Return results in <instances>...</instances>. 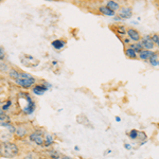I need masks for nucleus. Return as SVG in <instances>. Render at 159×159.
Returning a JSON list of instances; mask_svg holds the SVG:
<instances>
[{"label": "nucleus", "mask_w": 159, "mask_h": 159, "mask_svg": "<svg viewBox=\"0 0 159 159\" xmlns=\"http://www.w3.org/2000/svg\"><path fill=\"white\" fill-rule=\"evenodd\" d=\"M47 90H48V87H46L44 85H36L33 88V92L37 95H43Z\"/></svg>", "instance_id": "9"}, {"label": "nucleus", "mask_w": 159, "mask_h": 159, "mask_svg": "<svg viewBox=\"0 0 159 159\" xmlns=\"http://www.w3.org/2000/svg\"><path fill=\"white\" fill-rule=\"evenodd\" d=\"M126 33H127V35H128V37H129V39H132V40H134V41H138L140 40V34H139V32L136 30V29H133V28H130V29H128V30L126 31Z\"/></svg>", "instance_id": "7"}, {"label": "nucleus", "mask_w": 159, "mask_h": 159, "mask_svg": "<svg viewBox=\"0 0 159 159\" xmlns=\"http://www.w3.org/2000/svg\"><path fill=\"white\" fill-rule=\"evenodd\" d=\"M52 46L55 48V49L57 50H59V49H62V48L65 46V41L62 40V39H56V40H53L52 41Z\"/></svg>", "instance_id": "12"}, {"label": "nucleus", "mask_w": 159, "mask_h": 159, "mask_svg": "<svg viewBox=\"0 0 159 159\" xmlns=\"http://www.w3.org/2000/svg\"><path fill=\"white\" fill-rule=\"evenodd\" d=\"M137 137H138V132H137L136 129L130 130V133H129V138H130V139H136Z\"/></svg>", "instance_id": "19"}, {"label": "nucleus", "mask_w": 159, "mask_h": 159, "mask_svg": "<svg viewBox=\"0 0 159 159\" xmlns=\"http://www.w3.org/2000/svg\"><path fill=\"white\" fill-rule=\"evenodd\" d=\"M133 11L130 8H124L119 12V19H128L132 17Z\"/></svg>", "instance_id": "8"}, {"label": "nucleus", "mask_w": 159, "mask_h": 159, "mask_svg": "<svg viewBox=\"0 0 159 159\" xmlns=\"http://www.w3.org/2000/svg\"><path fill=\"white\" fill-rule=\"evenodd\" d=\"M141 44H142V46H143V49H144V50H149V51H151V49H153V48H154V46H155V44L153 43L151 36L143 37L142 40H141Z\"/></svg>", "instance_id": "6"}, {"label": "nucleus", "mask_w": 159, "mask_h": 159, "mask_svg": "<svg viewBox=\"0 0 159 159\" xmlns=\"http://www.w3.org/2000/svg\"><path fill=\"white\" fill-rule=\"evenodd\" d=\"M4 57H5V52H4V50H3V48L0 47V62H1L2 59H4Z\"/></svg>", "instance_id": "23"}, {"label": "nucleus", "mask_w": 159, "mask_h": 159, "mask_svg": "<svg viewBox=\"0 0 159 159\" xmlns=\"http://www.w3.org/2000/svg\"><path fill=\"white\" fill-rule=\"evenodd\" d=\"M125 54H126L127 57H129V58H137L136 52L134 51V49H130V48H127L125 50Z\"/></svg>", "instance_id": "15"}, {"label": "nucleus", "mask_w": 159, "mask_h": 159, "mask_svg": "<svg viewBox=\"0 0 159 159\" xmlns=\"http://www.w3.org/2000/svg\"><path fill=\"white\" fill-rule=\"evenodd\" d=\"M16 133H17V135L19 137H23L25 135V133H27V130H25V128H22V127H20V128L16 129Z\"/></svg>", "instance_id": "17"}, {"label": "nucleus", "mask_w": 159, "mask_h": 159, "mask_svg": "<svg viewBox=\"0 0 159 159\" xmlns=\"http://www.w3.org/2000/svg\"><path fill=\"white\" fill-rule=\"evenodd\" d=\"M130 49H134V51L136 52V54H137V53H140V52H141V51L143 50V46H142L141 41H138L137 44L132 45V46H130Z\"/></svg>", "instance_id": "13"}, {"label": "nucleus", "mask_w": 159, "mask_h": 159, "mask_svg": "<svg viewBox=\"0 0 159 159\" xmlns=\"http://www.w3.org/2000/svg\"><path fill=\"white\" fill-rule=\"evenodd\" d=\"M117 31H118V33H119L120 35H124L126 33V30H125V28H124V25H120V27H118Z\"/></svg>", "instance_id": "21"}, {"label": "nucleus", "mask_w": 159, "mask_h": 159, "mask_svg": "<svg viewBox=\"0 0 159 159\" xmlns=\"http://www.w3.org/2000/svg\"><path fill=\"white\" fill-rule=\"evenodd\" d=\"M99 10H100V12L102 13V14H104L106 16H114V12L111 11V10L109 8H107V6H101Z\"/></svg>", "instance_id": "11"}, {"label": "nucleus", "mask_w": 159, "mask_h": 159, "mask_svg": "<svg viewBox=\"0 0 159 159\" xmlns=\"http://www.w3.org/2000/svg\"><path fill=\"white\" fill-rule=\"evenodd\" d=\"M152 37V40H153V43L154 44H156L157 46L159 47V35H157V34H154L153 36H151Z\"/></svg>", "instance_id": "20"}, {"label": "nucleus", "mask_w": 159, "mask_h": 159, "mask_svg": "<svg viewBox=\"0 0 159 159\" xmlns=\"http://www.w3.org/2000/svg\"><path fill=\"white\" fill-rule=\"evenodd\" d=\"M45 138H46V141H45V146H49L51 143H52V141H53L52 136H47V137H45Z\"/></svg>", "instance_id": "18"}, {"label": "nucleus", "mask_w": 159, "mask_h": 159, "mask_svg": "<svg viewBox=\"0 0 159 159\" xmlns=\"http://www.w3.org/2000/svg\"><path fill=\"white\" fill-rule=\"evenodd\" d=\"M19 153V149L15 143L5 141L0 142V156L3 158H14Z\"/></svg>", "instance_id": "1"}, {"label": "nucleus", "mask_w": 159, "mask_h": 159, "mask_svg": "<svg viewBox=\"0 0 159 159\" xmlns=\"http://www.w3.org/2000/svg\"><path fill=\"white\" fill-rule=\"evenodd\" d=\"M10 105H11V102L9 101V102H8V104H6V105H4V106H3V109H4V110H5V109H8V107L10 106Z\"/></svg>", "instance_id": "25"}, {"label": "nucleus", "mask_w": 159, "mask_h": 159, "mask_svg": "<svg viewBox=\"0 0 159 159\" xmlns=\"http://www.w3.org/2000/svg\"><path fill=\"white\" fill-rule=\"evenodd\" d=\"M23 159H32V156H31V155H29V156H27V157L23 158Z\"/></svg>", "instance_id": "27"}, {"label": "nucleus", "mask_w": 159, "mask_h": 159, "mask_svg": "<svg viewBox=\"0 0 159 159\" xmlns=\"http://www.w3.org/2000/svg\"><path fill=\"white\" fill-rule=\"evenodd\" d=\"M20 59H21V63L23 64V65H25L27 67H29V63L30 62L33 63L35 66H37L38 64H39V60H38L37 58H35V57L31 56V55H28V54H22V55L20 56Z\"/></svg>", "instance_id": "3"}, {"label": "nucleus", "mask_w": 159, "mask_h": 159, "mask_svg": "<svg viewBox=\"0 0 159 159\" xmlns=\"http://www.w3.org/2000/svg\"><path fill=\"white\" fill-rule=\"evenodd\" d=\"M34 108H35V104H34V102L32 101V100H29V104H28V106L24 108V113H27V114H32L34 111Z\"/></svg>", "instance_id": "14"}, {"label": "nucleus", "mask_w": 159, "mask_h": 159, "mask_svg": "<svg viewBox=\"0 0 159 159\" xmlns=\"http://www.w3.org/2000/svg\"><path fill=\"white\" fill-rule=\"evenodd\" d=\"M10 75H11V78L15 79V80H22V79L31 78V75H29L28 73L17 71V70H11V71H10Z\"/></svg>", "instance_id": "5"}, {"label": "nucleus", "mask_w": 159, "mask_h": 159, "mask_svg": "<svg viewBox=\"0 0 159 159\" xmlns=\"http://www.w3.org/2000/svg\"><path fill=\"white\" fill-rule=\"evenodd\" d=\"M125 148H130V146H129V144H125Z\"/></svg>", "instance_id": "29"}, {"label": "nucleus", "mask_w": 159, "mask_h": 159, "mask_svg": "<svg viewBox=\"0 0 159 159\" xmlns=\"http://www.w3.org/2000/svg\"><path fill=\"white\" fill-rule=\"evenodd\" d=\"M30 139L33 142L36 143L37 145H44L45 144V137L43 136V134H40L39 132L32 133L30 135Z\"/></svg>", "instance_id": "2"}, {"label": "nucleus", "mask_w": 159, "mask_h": 159, "mask_svg": "<svg viewBox=\"0 0 159 159\" xmlns=\"http://www.w3.org/2000/svg\"><path fill=\"white\" fill-rule=\"evenodd\" d=\"M152 53H153L152 51L143 49L141 52L139 53V57H140V59H142V60H149V57H151Z\"/></svg>", "instance_id": "10"}, {"label": "nucleus", "mask_w": 159, "mask_h": 159, "mask_svg": "<svg viewBox=\"0 0 159 159\" xmlns=\"http://www.w3.org/2000/svg\"><path fill=\"white\" fill-rule=\"evenodd\" d=\"M116 120L118 121V122H119V121H121V119H120V118H119V117H116Z\"/></svg>", "instance_id": "28"}, {"label": "nucleus", "mask_w": 159, "mask_h": 159, "mask_svg": "<svg viewBox=\"0 0 159 159\" xmlns=\"http://www.w3.org/2000/svg\"><path fill=\"white\" fill-rule=\"evenodd\" d=\"M16 83H17L18 85H20L21 87L23 88H29L31 87L32 85L35 83V79L34 78H28V79H22V80H15Z\"/></svg>", "instance_id": "4"}, {"label": "nucleus", "mask_w": 159, "mask_h": 159, "mask_svg": "<svg viewBox=\"0 0 159 159\" xmlns=\"http://www.w3.org/2000/svg\"><path fill=\"white\" fill-rule=\"evenodd\" d=\"M124 43H125V44H129V38H125V39H124Z\"/></svg>", "instance_id": "26"}, {"label": "nucleus", "mask_w": 159, "mask_h": 159, "mask_svg": "<svg viewBox=\"0 0 159 159\" xmlns=\"http://www.w3.org/2000/svg\"><path fill=\"white\" fill-rule=\"evenodd\" d=\"M107 8H109L111 11H116V10L119 9V3H117V2H114V1H108L107 2Z\"/></svg>", "instance_id": "16"}, {"label": "nucleus", "mask_w": 159, "mask_h": 159, "mask_svg": "<svg viewBox=\"0 0 159 159\" xmlns=\"http://www.w3.org/2000/svg\"><path fill=\"white\" fill-rule=\"evenodd\" d=\"M157 58H158V53L153 52L151 57H149V62H154V60H157Z\"/></svg>", "instance_id": "22"}, {"label": "nucleus", "mask_w": 159, "mask_h": 159, "mask_svg": "<svg viewBox=\"0 0 159 159\" xmlns=\"http://www.w3.org/2000/svg\"><path fill=\"white\" fill-rule=\"evenodd\" d=\"M153 66H159V60H154V62H149Z\"/></svg>", "instance_id": "24"}]
</instances>
